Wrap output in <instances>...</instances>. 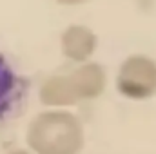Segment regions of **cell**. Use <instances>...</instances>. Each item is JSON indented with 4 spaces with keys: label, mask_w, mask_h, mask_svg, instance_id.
I'll return each mask as SVG.
<instances>
[{
    "label": "cell",
    "mask_w": 156,
    "mask_h": 154,
    "mask_svg": "<svg viewBox=\"0 0 156 154\" xmlns=\"http://www.w3.org/2000/svg\"><path fill=\"white\" fill-rule=\"evenodd\" d=\"M22 94V80L13 73L5 58L0 56V116L5 114Z\"/></svg>",
    "instance_id": "1"
}]
</instances>
